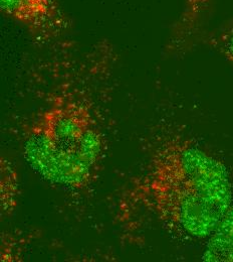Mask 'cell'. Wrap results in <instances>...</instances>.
<instances>
[{
	"mask_svg": "<svg viewBox=\"0 0 233 262\" xmlns=\"http://www.w3.org/2000/svg\"><path fill=\"white\" fill-rule=\"evenodd\" d=\"M102 154L103 137L92 105L72 95L53 99L24 137L23 155L33 169L71 190L92 183Z\"/></svg>",
	"mask_w": 233,
	"mask_h": 262,
	"instance_id": "cell-2",
	"label": "cell"
},
{
	"mask_svg": "<svg viewBox=\"0 0 233 262\" xmlns=\"http://www.w3.org/2000/svg\"><path fill=\"white\" fill-rule=\"evenodd\" d=\"M128 206L176 239L207 240L233 203L226 165L187 133L157 134L126 194Z\"/></svg>",
	"mask_w": 233,
	"mask_h": 262,
	"instance_id": "cell-1",
	"label": "cell"
},
{
	"mask_svg": "<svg viewBox=\"0 0 233 262\" xmlns=\"http://www.w3.org/2000/svg\"><path fill=\"white\" fill-rule=\"evenodd\" d=\"M201 259L209 262H233V203L219 225L206 240Z\"/></svg>",
	"mask_w": 233,
	"mask_h": 262,
	"instance_id": "cell-4",
	"label": "cell"
},
{
	"mask_svg": "<svg viewBox=\"0 0 233 262\" xmlns=\"http://www.w3.org/2000/svg\"><path fill=\"white\" fill-rule=\"evenodd\" d=\"M212 0H184L183 11L178 23V34L185 38L198 30Z\"/></svg>",
	"mask_w": 233,
	"mask_h": 262,
	"instance_id": "cell-5",
	"label": "cell"
},
{
	"mask_svg": "<svg viewBox=\"0 0 233 262\" xmlns=\"http://www.w3.org/2000/svg\"><path fill=\"white\" fill-rule=\"evenodd\" d=\"M0 4L3 14L38 37L57 38L68 29L60 0H0Z\"/></svg>",
	"mask_w": 233,
	"mask_h": 262,
	"instance_id": "cell-3",
	"label": "cell"
},
{
	"mask_svg": "<svg viewBox=\"0 0 233 262\" xmlns=\"http://www.w3.org/2000/svg\"><path fill=\"white\" fill-rule=\"evenodd\" d=\"M213 42L217 50L233 65V20L216 35Z\"/></svg>",
	"mask_w": 233,
	"mask_h": 262,
	"instance_id": "cell-6",
	"label": "cell"
}]
</instances>
